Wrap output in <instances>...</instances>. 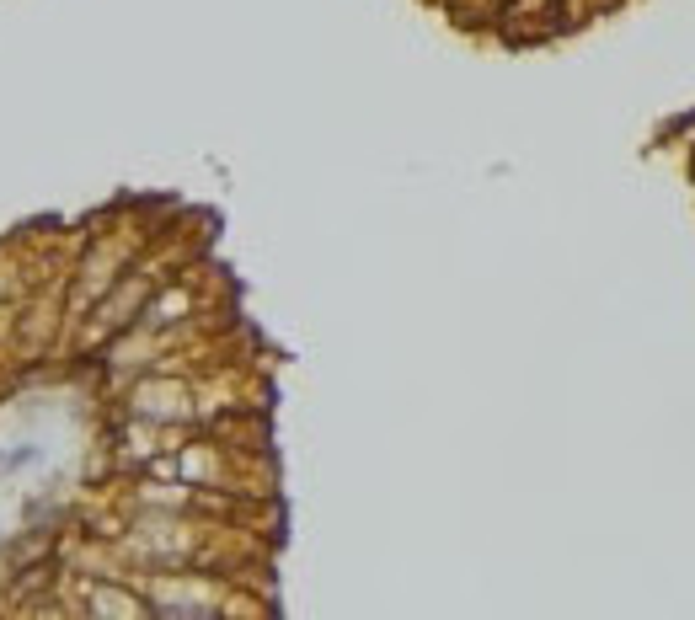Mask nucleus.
Here are the masks:
<instances>
[{
	"label": "nucleus",
	"mask_w": 695,
	"mask_h": 620,
	"mask_svg": "<svg viewBox=\"0 0 695 620\" xmlns=\"http://www.w3.org/2000/svg\"><path fill=\"white\" fill-rule=\"evenodd\" d=\"M38 460H43V449L38 444H22V449H11V455H0V471H33Z\"/></svg>",
	"instance_id": "nucleus-4"
},
{
	"label": "nucleus",
	"mask_w": 695,
	"mask_h": 620,
	"mask_svg": "<svg viewBox=\"0 0 695 620\" xmlns=\"http://www.w3.org/2000/svg\"><path fill=\"white\" fill-rule=\"evenodd\" d=\"M134 583L145 588L150 615H166V620H204V615L246 610V599L236 594V578L220 567H145L134 572Z\"/></svg>",
	"instance_id": "nucleus-1"
},
{
	"label": "nucleus",
	"mask_w": 695,
	"mask_h": 620,
	"mask_svg": "<svg viewBox=\"0 0 695 620\" xmlns=\"http://www.w3.org/2000/svg\"><path fill=\"white\" fill-rule=\"evenodd\" d=\"M70 604L81 615H102V620H150V599L134 583V572L129 578H81Z\"/></svg>",
	"instance_id": "nucleus-3"
},
{
	"label": "nucleus",
	"mask_w": 695,
	"mask_h": 620,
	"mask_svg": "<svg viewBox=\"0 0 695 620\" xmlns=\"http://www.w3.org/2000/svg\"><path fill=\"white\" fill-rule=\"evenodd\" d=\"M145 241H150V236H91V241L81 246V257H75V273H70V289H65V305H70L75 321H81L86 310L97 305L102 294L113 289L139 257H145Z\"/></svg>",
	"instance_id": "nucleus-2"
},
{
	"label": "nucleus",
	"mask_w": 695,
	"mask_h": 620,
	"mask_svg": "<svg viewBox=\"0 0 695 620\" xmlns=\"http://www.w3.org/2000/svg\"><path fill=\"white\" fill-rule=\"evenodd\" d=\"M551 6H562V11H567V6H573V0H551Z\"/></svg>",
	"instance_id": "nucleus-5"
}]
</instances>
